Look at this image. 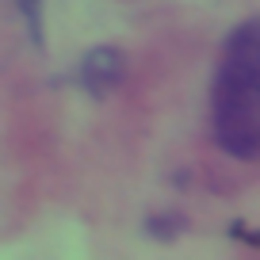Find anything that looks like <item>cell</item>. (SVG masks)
<instances>
[{
  "label": "cell",
  "instance_id": "1",
  "mask_svg": "<svg viewBox=\"0 0 260 260\" xmlns=\"http://www.w3.org/2000/svg\"><path fill=\"white\" fill-rule=\"evenodd\" d=\"M214 134L230 157L252 161L260 149V31L245 19L230 31L214 77Z\"/></svg>",
  "mask_w": 260,
  "mask_h": 260
},
{
  "label": "cell",
  "instance_id": "2",
  "mask_svg": "<svg viewBox=\"0 0 260 260\" xmlns=\"http://www.w3.org/2000/svg\"><path fill=\"white\" fill-rule=\"evenodd\" d=\"M122 77H126V57H122V50H115V46L88 50L84 61H81V69H77V81H81V88L88 92L92 100L111 96V92L122 84Z\"/></svg>",
  "mask_w": 260,
  "mask_h": 260
},
{
  "label": "cell",
  "instance_id": "3",
  "mask_svg": "<svg viewBox=\"0 0 260 260\" xmlns=\"http://www.w3.org/2000/svg\"><path fill=\"white\" fill-rule=\"evenodd\" d=\"M19 19L27 23V35H31L35 46H42V0H16Z\"/></svg>",
  "mask_w": 260,
  "mask_h": 260
},
{
  "label": "cell",
  "instance_id": "4",
  "mask_svg": "<svg viewBox=\"0 0 260 260\" xmlns=\"http://www.w3.org/2000/svg\"><path fill=\"white\" fill-rule=\"evenodd\" d=\"M146 230L153 237H161V241H169V237H176L184 230V214H157V218L146 222Z\"/></svg>",
  "mask_w": 260,
  "mask_h": 260
}]
</instances>
